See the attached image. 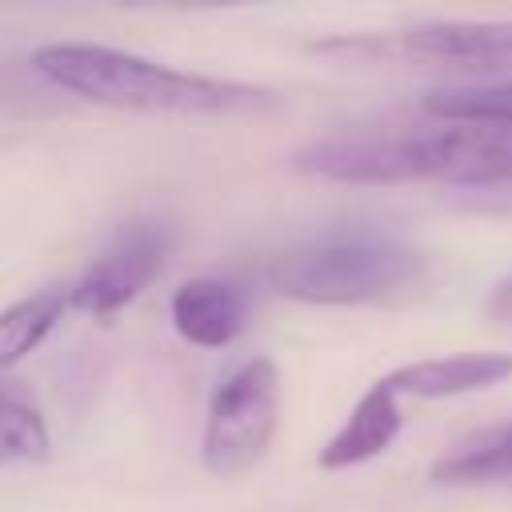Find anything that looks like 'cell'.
<instances>
[{"instance_id": "obj_1", "label": "cell", "mask_w": 512, "mask_h": 512, "mask_svg": "<svg viewBox=\"0 0 512 512\" xmlns=\"http://www.w3.org/2000/svg\"><path fill=\"white\" fill-rule=\"evenodd\" d=\"M296 168L336 184L432 180L460 192H480L512 180V124L440 116L356 124L300 148Z\"/></svg>"}, {"instance_id": "obj_2", "label": "cell", "mask_w": 512, "mask_h": 512, "mask_svg": "<svg viewBox=\"0 0 512 512\" xmlns=\"http://www.w3.org/2000/svg\"><path fill=\"white\" fill-rule=\"evenodd\" d=\"M36 72L104 108H124V112H172V116H232V112H252L268 108L272 92L240 84V80H216L200 72H180L168 64H156L148 56L108 48V44H44L32 56Z\"/></svg>"}, {"instance_id": "obj_3", "label": "cell", "mask_w": 512, "mask_h": 512, "mask_svg": "<svg viewBox=\"0 0 512 512\" xmlns=\"http://www.w3.org/2000/svg\"><path fill=\"white\" fill-rule=\"evenodd\" d=\"M428 268V252L392 232L340 228L276 252L264 280L300 304H388L420 292Z\"/></svg>"}, {"instance_id": "obj_4", "label": "cell", "mask_w": 512, "mask_h": 512, "mask_svg": "<svg viewBox=\"0 0 512 512\" xmlns=\"http://www.w3.org/2000/svg\"><path fill=\"white\" fill-rule=\"evenodd\" d=\"M280 424V372L268 356L244 360L212 396L200 460L212 476L236 480L260 464Z\"/></svg>"}, {"instance_id": "obj_5", "label": "cell", "mask_w": 512, "mask_h": 512, "mask_svg": "<svg viewBox=\"0 0 512 512\" xmlns=\"http://www.w3.org/2000/svg\"><path fill=\"white\" fill-rule=\"evenodd\" d=\"M172 244H176L172 224H164L156 216L128 220L112 236V244L84 268V276L76 284H68V312L112 320L164 272Z\"/></svg>"}, {"instance_id": "obj_6", "label": "cell", "mask_w": 512, "mask_h": 512, "mask_svg": "<svg viewBox=\"0 0 512 512\" xmlns=\"http://www.w3.org/2000/svg\"><path fill=\"white\" fill-rule=\"evenodd\" d=\"M392 52L420 68L512 76V20H428L392 40Z\"/></svg>"}, {"instance_id": "obj_7", "label": "cell", "mask_w": 512, "mask_h": 512, "mask_svg": "<svg viewBox=\"0 0 512 512\" xmlns=\"http://www.w3.org/2000/svg\"><path fill=\"white\" fill-rule=\"evenodd\" d=\"M172 328L196 348H228L248 324V296L232 280L196 276L172 292Z\"/></svg>"}, {"instance_id": "obj_8", "label": "cell", "mask_w": 512, "mask_h": 512, "mask_svg": "<svg viewBox=\"0 0 512 512\" xmlns=\"http://www.w3.org/2000/svg\"><path fill=\"white\" fill-rule=\"evenodd\" d=\"M508 376H512V352H452V356L412 360V364L388 372L384 384H388L396 396L448 400V396L496 388V384H504Z\"/></svg>"}, {"instance_id": "obj_9", "label": "cell", "mask_w": 512, "mask_h": 512, "mask_svg": "<svg viewBox=\"0 0 512 512\" xmlns=\"http://www.w3.org/2000/svg\"><path fill=\"white\" fill-rule=\"evenodd\" d=\"M400 424H404L400 396L384 380H376L372 388L360 392V400L352 404L344 424L320 448V468L340 472V468H356V464L376 460L380 452L392 448V440L400 436Z\"/></svg>"}, {"instance_id": "obj_10", "label": "cell", "mask_w": 512, "mask_h": 512, "mask_svg": "<svg viewBox=\"0 0 512 512\" xmlns=\"http://www.w3.org/2000/svg\"><path fill=\"white\" fill-rule=\"evenodd\" d=\"M436 484H500L512 480V420L484 428L444 452L432 472Z\"/></svg>"}, {"instance_id": "obj_11", "label": "cell", "mask_w": 512, "mask_h": 512, "mask_svg": "<svg viewBox=\"0 0 512 512\" xmlns=\"http://www.w3.org/2000/svg\"><path fill=\"white\" fill-rule=\"evenodd\" d=\"M64 312H68V288H40L0 308V372L24 360L32 348H40L44 336L64 320Z\"/></svg>"}, {"instance_id": "obj_12", "label": "cell", "mask_w": 512, "mask_h": 512, "mask_svg": "<svg viewBox=\"0 0 512 512\" xmlns=\"http://www.w3.org/2000/svg\"><path fill=\"white\" fill-rule=\"evenodd\" d=\"M424 116H440V120L512 124V76L436 88V92H428V96H424Z\"/></svg>"}, {"instance_id": "obj_13", "label": "cell", "mask_w": 512, "mask_h": 512, "mask_svg": "<svg viewBox=\"0 0 512 512\" xmlns=\"http://www.w3.org/2000/svg\"><path fill=\"white\" fill-rule=\"evenodd\" d=\"M52 448L48 424L28 392L12 380H0V452L16 460H44Z\"/></svg>"}, {"instance_id": "obj_14", "label": "cell", "mask_w": 512, "mask_h": 512, "mask_svg": "<svg viewBox=\"0 0 512 512\" xmlns=\"http://www.w3.org/2000/svg\"><path fill=\"white\" fill-rule=\"evenodd\" d=\"M460 208L492 212V216H512V180H508V184H496V188L464 192V196H460Z\"/></svg>"}, {"instance_id": "obj_15", "label": "cell", "mask_w": 512, "mask_h": 512, "mask_svg": "<svg viewBox=\"0 0 512 512\" xmlns=\"http://www.w3.org/2000/svg\"><path fill=\"white\" fill-rule=\"evenodd\" d=\"M484 316L496 324H512V272L500 276L484 296Z\"/></svg>"}, {"instance_id": "obj_16", "label": "cell", "mask_w": 512, "mask_h": 512, "mask_svg": "<svg viewBox=\"0 0 512 512\" xmlns=\"http://www.w3.org/2000/svg\"><path fill=\"white\" fill-rule=\"evenodd\" d=\"M0 460H4V452H0Z\"/></svg>"}]
</instances>
